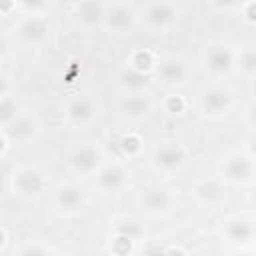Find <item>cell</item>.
I'll return each mask as SVG.
<instances>
[{
  "label": "cell",
  "mask_w": 256,
  "mask_h": 256,
  "mask_svg": "<svg viewBox=\"0 0 256 256\" xmlns=\"http://www.w3.org/2000/svg\"><path fill=\"white\" fill-rule=\"evenodd\" d=\"M46 174L38 166H18L8 176V188L12 196L20 200H36L46 190Z\"/></svg>",
  "instance_id": "6da1fadb"
},
{
  "label": "cell",
  "mask_w": 256,
  "mask_h": 256,
  "mask_svg": "<svg viewBox=\"0 0 256 256\" xmlns=\"http://www.w3.org/2000/svg\"><path fill=\"white\" fill-rule=\"evenodd\" d=\"M140 24V12L128 0H112L106 2L102 30L114 36H126Z\"/></svg>",
  "instance_id": "7a4b0ae2"
},
{
  "label": "cell",
  "mask_w": 256,
  "mask_h": 256,
  "mask_svg": "<svg viewBox=\"0 0 256 256\" xmlns=\"http://www.w3.org/2000/svg\"><path fill=\"white\" fill-rule=\"evenodd\" d=\"M188 148L178 142V140H160L154 148H152V156H150V162L154 166L156 172L160 174H174V172H180L186 164H188Z\"/></svg>",
  "instance_id": "3957f363"
},
{
  "label": "cell",
  "mask_w": 256,
  "mask_h": 256,
  "mask_svg": "<svg viewBox=\"0 0 256 256\" xmlns=\"http://www.w3.org/2000/svg\"><path fill=\"white\" fill-rule=\"evenodd\" d=\"M64 116L66 122L74 128H88L100 116V102L90 92H80L64 102Z\"/></svg>",
  "instance_id": "277c9868"
},
{
  "label": "cell",
  "mask_w": 256,
  "mask_h": 256,
  "mask_svg": "<svg viewBox=\"0 0 256 256\" xmlns=\"http://www.w3.org/2000/svg\"><path fill=\"white\" fill-rule=\"evenodd\" d=\"M178 20V6L172 0H150L140 12V24L154 32L162 34L170 30Z\"/></svg>",
  "instance_id": "5b68a950"
},
{
  "label": "cell",
  "mask_w": 256,
  "mask_h": 256,
  "mask_svg": "<svg viewBox=\"0 0 256 256\" xmlns=\"http://www.w3.org/2000/svg\"><path fill=\"white\" fill-rule=\"evenodd\" d=\"M50 34V20L44 12H34L22 16L14 26V36L24 46H42Z\"/></svg>",
  "instance_id": "8992f818"
},
{
  "label": "cell",
  "mask_w": 256,
  "mask_h": 256,
  "mask_svg": "<svg viewBox=\"0 0 256 256\" xmlns=\"http://www.w3.org/2000/svg\"><path fill=\"white\" fill-rule=\"evenodd\" d=\"M40 132H42V122L30 110H20L12 122L2 126V134H6L10 138V142L16 146H24V144L34 142L40 136Z\"/></svg>",
  "instance_id": "52a82bcc"
},
{
  "label": "cell",
  "mask_w": 256,
  "mask_h": 256,
  "mask_svg": "<svg viewBox=\"0 0 256 256\" xmlns=\"http://www.w3.org/2000/svg\"><path fill=\"white\" fill-rule=\"evenodd\" d=\"M106 162L104 150L96 142H84L76 146L68 158V166L78 176H94Z\"/></svg>",
  "instance_id": "ba28073f"
},
{
  "label": "cell",
  "mask_w": 256,
  "mask_h": 256,
  "mask_svg": "<svg viewBox=\"0 0 256 256\" xmlns=\"http://www.w3.org/2000/svg\"><path fill=\"white\" fill-rule=\"evenodd\" d=\"M220 174H222V180L228 184H246L256 174V162L250 158L246 150L232 152L222 160Z\"/></svg>",
  "instance_id": "9c48e42d"
},
{
  "label": "cell",
  "mask_w": 256,
  "mask_h": 256,
  "mask_svg": "<svg viewBox=\"0 0 256 256\" xmlns=\"http://www.w3.org/2000/svg\"><path fill=\"white\" fill-rule=\"evenodd\" d=\"M154 72L164 86H182L190 76V64L180 54H168L156 62Z\"/></svg>",
  "instance_id": "30bf717a"
},
{
  "label": "cell",
  "mask_w": 256,
  "mask_h": 256,
  "mask_svg": "<svg viewBox=\"0 0 256 256\" xmlns=\"http://www.w3.org/2000/svg\"><path fill=\"white\" fill-rule=\"evenodd\" d=\"M204 66L212 76H228L236 68V52L224 42H212L204 50Z\"/></svg>",
  "instance_id": "8fae6325"
},
{
  "label": "cell",
  "mask_w": 256,
  "mask_h": 256,
  "mask_svg": "<svg viewBox=\"0 0 256 256\" xmlns=\"http://www.w3.org/2000/svg\"><path fill=\"white\" fill-rule=\"evenodd\" d=\"M154 110V100L144 92V90H128L120 100H118V112L122 118L140 122L146 120Z\"/></svg>",
  "instance_id": "7c38bea8"
},
{
  "label": "cell",
  "mask_w": 256,
  "mask_h": 256,
  "mask_svg": "<svg viewBox=\"0 0 256 256\" xmlns=\"http://www.w3.org/2000/svg\"><path fill=\"white\" fill-rule=\"evenodd\" d=\"M140 210L148 216H164L172 210L174 206V194L168 188L162 186H150L140 190L138 198H136Z\"/></svg>",
  "instance_id": "4fadbf2b"
},
{
  "label": "cell",
  "mask_w": 256,
  "mask_h": 256,
  "mask_svg": "<svg viewBox=\"0 0 256 256\" xmlns=\"http://www.w3.org/2000/svg\"><path fill=\"white\" fill-rule=\"evenodd\" d=\"M198 106H200V112L208 118L226 116L232 108V94H230V90H226L222 86H210V88L202 90Z\"/></svg>",
  "instance_id": "5bb4252c"
},
{
  "label": "cell",
  "mask_w": 256,
  "mask_h": 256,
  "mask_svg": "<svg viewBox=\"0 0 256 256\" xmlns=\"http://www.w3.org/2000/svg\"><path fill=\"white\" fill-rule=\"evenodd\" d=\"M130 172L122 162H104L102 168L94 174V182L100 192L104 194H114L120 192L128 184Z\"/></svg>",
  "instance_id": "9a60e30c"
},
{
  "label": "cell",
  "mask_w": 256,
  "mask_h": 256,
  "mask_svg": "<svg viewBox=\"0 0 256 256\" xmlns=\"http://www.w3.org/2000/svg\"><path fill=\"white\" fill-rule=\"evenodd\" d=\"M54 204L66 216L78 214L86 206V192L76 182H62L54 190Z\"/></svg>",
  "instance_id": "2e32d148"
},
{
  "label": "cell",
  "mask_w": 256,
  "mask_h": 256,
  "mask_svg": "<svg viewBox=\"0 0 256 256\" xmlns=\"http://www.w3.org/2000/svg\"><path fill=\"white\" fill-rule=\"evenodd\" d=\"M222 234L234 246H248L256 240V222L244 216H230L222 224Z\"/></svg>",
  "instance_id": "e0dca14e"
},
{
  "label": "cell",
  "mask_w": 256,
  "mask_h": 256,
  "mask_svg": "<svg viewBox=\"0 0 256 256\" xmlns=\"http://www.w3.org/2000/svg\"><path fill=\"white\" fill-rule=\"evenodd\" d=\"M190 194L202 206H218L226 200V186L222 178H200L192 184Z\"/></svg>",
  "instance_id": "ac0fdd59"
},
{
  "label": "cell",
  "mask_w": 256,
  "mask_h": 256,
  "mask_svg": "<svg viewBox=\"0 0 256 256\" xmlns=\"http://www.w3.org/2000/svg\"><path fill=\"white\" fill-rule=\"evenodd\" d=\"M106 2L104 0H76L72 6V16L84 30L102 28Z\"/></svg>",
  "instance_id": "d6986e66"
},
{
  "label": "cell",
  "mask_w": 256,
  "mask_h": 256,
  "mask_svg": "<svg viewBox=\"0 0 256 256\" xmlns=\"http://www.w3.org/2000/svg\"><path fill=\"white\" fill-rule=\"evenodd\" d=\"M236 70L246 78H256V44L242 46L236 52Z\"/></svg>",
  "instance_id": "ffe728a7"
},
{
  "label": "cell",
  "mask_w": 256,
  "mask_h": 256,
  "mask_svg": "<svg viewBox=\"0 0 256 256\" xmlns=\"http://www.w3.org/2000/svg\"><path fill=\"white\" fill-rule=\"evenodd\" d=\"M126 64H128V68L146 74V72H150L152 68H156V58H154L152 52L140 48V50H134V52L130 54V58L126 60Z\"/></svg>",
  "instance_id": "44dd1931"
},
{
  "label": "cell",
  "mask_w": 256,
  "mask_h": 256,
  "mask_svg": "<svg viewBox=\"0 0 256 256\" xmlns=\"http://www.w3.org/2000/svg\"><path fill=\"white\" fill-rule=\"evenodd\" d=\"M20 112V106L16 102V96L10 92H4L0 98V126H6L8 122H12Z\"/></svg>",
  "instance_id": "7402d4cb"
},
{
  "label": "cell",
  "mask_w": 256,
  "mask_h": 256,
  "mask_svg": "<svg viewBox=\"0 0 256 256\" xmlns=\"http://www.w3.org/2000/svg\"><path fill=\"white\" fill-rule=\"evenodd\" d=\"M120 150H122V154L130 160V158H138L140 154H142V150H144V142H142V138L138 136V134H134V132H128V134H124L122 138H120Z\"/></svg>",
  "instance_id": "603a6c76"
},
{
  "label": "cell",
  "mask_w": 256,
  "mask_h": 256,
  "mask_svg": "<svg viewBox=\"0 0 256 256\" xmlns=\"http://www.w3.org/2000/svg\"><path fill=\"white\" fill-rule=\"evenodd\" d=\"M162 108H164V112L170 114V116H180V114L186 112L188 102H186V98H184L182 94H178V92H170V94L164 96V100H162Z\"/></svg>",
  "instance_id": "cb8c5ba5"
},
{
  "label": "cell",
  "mask_w": 256,
  "mask_h": 256,
  "mask_svg": "<svg viewBox=\"0 0 256 256\" xmlns=\"http://www.w3.org/2000/svg\"><path fill=\"white\" fill-rule=\"evenodd\" d=\"M16 254L18 256H46V254H56V250L40 240H34V242H26L24 246H20Z\"/></svg>",
  "instance_id": "d4e9b609"
},
{
  "label": "cell",
  "mask_w": 256,
  "mask_h": 256,
  "mask_svg": "<svg viewBox=\"0 0 256 256\" xmlns=\"http://www.w3.org/2000/svg\"><path fill=\"white\" fill-rule=\"evenodd\" d=\"M134 242H136V240H134L132 236L118 232V234L114 236V240H112L110 250H112L114 254H132V252H134Z\"/></svg>",
  "instance_id": "484cf974"
},
{
  "label": "cell",
  "mask_w": 256,
  "mask_h": 256,
  "mask_svg": "<svg viewBox=\"0 0 256 256\" xmlns=\"http://www.w3.org/2000/svg\"><path fill=\"white\" fill-rule=\"evenodd\" d=\"M50 4V0H18V8L24 10L26 14L34 12H44V8Z\"/></svg>",
  "instance_id": "4316f807"
},
{
  "label": "cell",
  "mask_w": 256,
  "mask_h": 256,
  "mask_svg": "<svg viewBox=\"0 0 256 256\" xmlns=\"http://www.w3.org/2000/svg\"><path fill=\"white\" fill-rule=\"evenodd\" d=\"M242 16L246 22L256 24V0H244L242 2Z\"/></svg>",
  "instance_id": "83f0119b"
},
{
  "label": "cell",
  "mask_w": 256,
  "mask_h": 256,
  "mask_svg": "<svg viewBox=\"0 0 256 256\" xmlns=\"http://www.w3.org/2000/svg\"><path fill=\"white\" fill-rule=\"evenodd\" d=\"M244 120H246V124L252 128V132H256V100H252V102L244 108Z\"/></svg>",
  "instance_id": "f1b7e54d"
},
{
  "label": "cell",
  "mask_w": 256,
  "mask_h": 256,
  "mask_svg": "<svg viewBox=\"0 0 256 256\" xmlns=\"http://www.w3.org/2000/svg\"><path fill=\"white\" fill-rule=\"evenodd\" d=\"M18 8V0H0V10H2V16L8 18L16 12Z\"/></svg>",
  "instance_id": "f546056e"
},
{
  "label": "cell",
  "mask_w": 256,
  "mask_h": 256,
  "mask_svg": "<svg viewBox=\"0 0 256 256\" xmlns=\"http://www.w3.org/2000/svg\"><path fill=\"white\" fill-rule=\"evenodd\" d=\"M244 150L250 154V158L256 162V132H252V136L246 140V146H244Z\"/></svg>",
  "instance_id": "4dcf8cb0"
},
{
  "label": "cell",
  "mask_w": 256,
  "mask_h": 256,
  "mask_svg": "<svg viewBox=\"0 0 256 256\" xmlns=\"http://www.w3.org/2000/svg\"><path fill=\"white\" fill-rule=\"evenodd\" d=\"M8 242H10V236H8V228H6V226H2V228H0V254H6Z\"/></svg>",
  "instance_id": "1f68e13d"
},
{
  "label": "cell",
  "mask_w": 256,
  "mask_h": 256,
  "mask_svg": "<svg viewBox=\"0 0 256 256\" xmlns=\"http://www.w3.org/2000/svg\"><path fill=\"white\" fill-rule=\"evenodd\" d=\"M248 200H250V204H252V208H256V186L250 190V194H248Z\"/></svg>",
  "instance_id": "d6a6232c"
}]
</instances>
